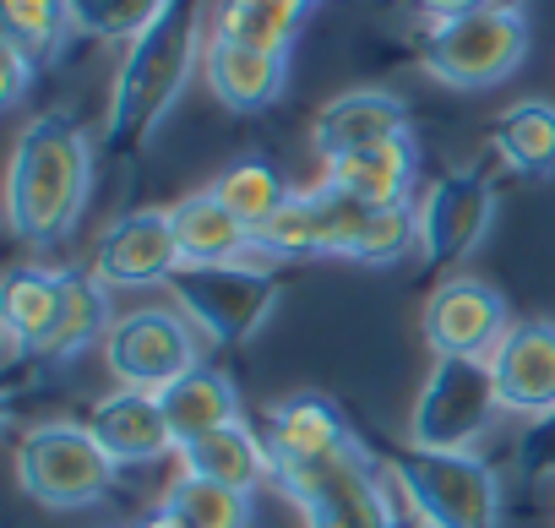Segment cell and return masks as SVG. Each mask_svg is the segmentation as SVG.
<instances>
[{
	"mask_svg": "<svg viewBox=\"0 0 555 528\" xmlns=\"http://www.w3.org/2000/svg\"><path fill=\"white\" fill-rule=\"evenodd\" d=\"M93 147L72 115H39L23 126L7 175V213L28 245H55L88 207Z\"/></svg>",
	"mask_w": 555,
	"mask_h": 528,
	"instance_id": "1",
	"label": "cell"
},
{
	"mask_svg": "<svg viewBox=\"0 0 555 528\" xmlns=\"http://www.w3.org/2000/svg\"><path fill=\"white\" fill-rule=\"evenodd\" d=\"M191 61H196V0H169L158 23L126 44V61L115 72L109 120H104V142L115 153H137L164 126V115L191 82Z\"/></svg>",
	"mask_w": 555,
	"mask_h": 528,
	"instance_id": "2",
	"label": "cell"
},
{
	"mask_svg": "<svg viewBox=\"0 0 555 528\" xmlns=\"http://www.w3.org/2000/svg\"><path fill=\"white\" fill-rule=\"evenodd\" d=\"M392 479H398L409 512L425 517L430 528H495V517H501V485H495L490 463L474 452L398 447Z\"/></svg>",
	"mask_w": 555,
	"mask_h": 528,
	"instance_id": "3",
	"label": "cell"
},
{
	"mask_svg": "<svg viewBox=\"0 0 555 528\" xmlns=\"http://www.w3.org/2000/svg\"><path fill=\"white\" fill-rule=\"evenodd\" d=\"M501 414V387L490 360L468 355H436L414 414H409V447L425 452H468Z\"/></svg>",
	"mask_w": 555,
	"mask_h": 528,
	"instance_id": "4",
	"label": "cell"
},
{
	"mask_svg": "<svg viewBox=\"0 0 555 528\" xmlns=\"http://www.w3.org/2000/svg\"><path fill=\"white\" fill-rule=\"evenodd\" d=\"M522 55H528L522 12H463L430 23L425 34V72L463 93L506 82L522 66Z\"/></svg>",
	"mask_w": 555,
	"mask_h": 528,
	"instance_id": "5",
	"label": "cell"
},
{
	"mask_svg": "<svg viewBox=\"0 0 555 528\" xmlns=\"http://www.w3.org/2000/svg\"><path fill=\"white\" fill-rule=\"evenodd\" d=\"M169 295L180 300V317L196 322L212 344H245L267 322L278 279L250 261H180Z\"/></svg>",
	"mask_w": 555,
	"mask_h": 528,
	"instance_id": "6",
	"label": "cell"
},
{
	"mask_svg": "<svg viewBox=\"0 0 555 528\" xmlns=\"http://www.w3.org/2000/svg\"><path fill=\"white\" fill-rule=\"evenodd\" d=\"M17 479L39 506L77 512L115 485V458L93 441L88 425H39L17 447Z\"/></svg>",
	"mask_w": 555,
	"mask_h": 528,
	"instance_id": "7",
	"label": "cell"
},
{
	"mask_svg": "<svg viewBox=\"0 0 555 528\" xmlns=\"http://www.w3.org/2000/svg\"><path fill=\"white\" fill-rule=\"evenodd\" d=\"M278 485L306 512V528H392L398 523V506H392L382 474L360 452L322 463V468L278 474Z\"/></svg>",
	"mask_w": 555,
	"mask_h": 528,
	"instance_id": "8",
	"label": "cell"
},
{
	"mask_svg": "<svg viewBox=\"0 0 555 528\" xmlns=\"http://www.w3.org/2000/svg\"><path fill=\"white\" fill-rule=\"evenodd\" d=\"M104 360H109V376L120 387H142V392H164L185 371L202 365L191 322L175 317V311H158V306L120 317L104 338Z\"/></svg>",
	"mask_w": 555,
	"mask_h": 528,
	"instance_id": "9",
	"label": "cell"
},
{
	"mask_svg": "<svg viewBox=\"0 0 555 528\" xmlns=\"http://www.w3.org/2000/svg\"><path fill=\"white\" fill-rule=\"evenodd\" d=\"M180 240H175V218L147 207V213H126L115 218L99 245H93V279L109 289H153L169 284L180 273Z\"/></svg>",
	"mask_w": 555,
	"mask_h": 528,
	"instance_id": "10",
	"label": "cell"
},
{
	"mask_svg": "<svg viewBox=\"0 0 555 528\" xmlns=\"http://www.w3.org/2000/svg\"><path fill=\"white\" fill-rule=\"evenodd\" d=\"M490 213H495V185L479 169L441 175L425 191V202H420V256L430 261V268H452V261H463L485 240Z\"/></svg>",
	"mask_w": 555,
	"mask_h": 528,
	"instance_id": "11",
	"label": "cell"
},
{
	"mask_svg": "<svg viewBox=\"0 0 555 528\" xmlns=\"http://www.w3.org/2000/svg\"><path fill=\"white\" fill-rule=\"evenodd\" d=\"M267 452H272V479H278V474L354 458L360 441H354L349 420L338 414V403H327L322 392H295L284 403H272V414H267Z\"/></svg>",
	"mask_w": 555,
	"mask_h": 528,
	"instance_id": "12",
	"label": "cell"
},
{
	"mask_svg": "<svg viewBox=\"0 0 555 528\" xmlns=\"http://www.w3.org/2000/svg\"><path fill=\"white\" fill-rule=\"evenodd\" d=\"M506 300L479 284V279H447L430 306H425V338L436 355H468V360H490V349L506 338Z\"/></svg>",
	"mask_w": 555,
	"mask_h": 528,
	"instance_id": "13",
	"label": "cell"
},
{
	"mask_svg": "<svg viewBox=\"0 0 555 528\" xmlns=\"http://www.w3.org/2000/svg\"><path fill=\"white\" fill-rule=\"evenodd\" d=\"M490 371L501 387V409L512 414H550L555 409V322H512L506 338L490 349Z\"/></svg>",
	"mask_w": 555,
	"mask_h": 528,
	"instance_id": "14",
	"label": "cell"
},
{
	"mask_svg": "<svg viewBox=\"0 0 555 528\" xmlns=\"http://www.w3.org/2000/svg\"><path fill=\"white\" fill-rule=\"evenodd\" d=\"M392 137H409V104L398 93H382V88L338 93L311 120V142H317L322 164L349 158V153H365V147L392 142Z\"/></svg>",
	"mask_w": 555,
	"mask_h": 528,
	"instance_id": "15",
	"label": "cell"
},
{
	"mask_svg": "<svg viewBox=\"0 0 555 528\" xmlns=\"http://www.w3.org/2000/svg\"><path fill=\"white\" fill-rule=\"evenodd\" d=\"M88 430H93V441L115 458V468L153 463V458H164V452L175 447L164 398H158V392H142V387H115L109 398H99V403L88 409Z\"/></svg>",
	"mask_w": 555,
	"mask_h": 528,
	"instance_id": "16",
	"label": "cell"
},
{
	"mask_svg": "<svg viewBox=\"0 0 555 528\" xmlns=\"http://www.w3.org/2000/svg\"><path fill=\"white\" fill-rule=\"evenodd\" d=\"M207 88L218 104L240 110V115H256L267 104L284 99V82H289V55L278 50H250V44H229V39H207Z\"/></svg>",
	"mask_w": 555,
	"mask_h": 528,
	"instance_id": "17",
	"label": "cell"
},
{
	"mask_svg": "<svg viewBox=\"0 0 555 528\" xmlns=\"http://www.w3.org/2000/svg\"><path fill=\"white\" fill-rule=\"evenodd\" d=\"M61 306H66V273H44V268H12L7 289H0V317H7V338L23 355H44L55 327H61Z\"/></svg>",
	"mask_w": 555,
	"mask_h": 528,
	"instance_id": "18",
	"label": "cell"
},
{
	"mask_svg": "<svg viewBox=\"0 0 555 528\" xmlns=\"http://www.w3.org/2000/svg\"><path fill=\"white\" fill-rule=\"evenodd\" d=\"M414 169H420V147L414 137H392V142H376L365 153H349V158H333L327 164V180L371 207H398L409 202V185H414Z\"/></svg>",
	"mask_w": 555,
	"mask_h": 528,
	"instance_id": "19",
	"label": "cell"
},
{
	"mask_svg": "<svg viewBox=\"0 0 555 528\" xmlns=\"http://www.w3.org/2000/svg\"><path fill=\"white\" fill-rule=\"evenodd\" d=\"M180 463H185V474L212 479V485H229V490H245V495L261 479H272V452H267V441L245 420H234L223 430H207L202 441L180 447Z\"/></svg>",
	"mask_w": 555,
	"mask_h": 528,
	"instance_id": "20",
	"label": "cell"
},
{
	"mask_svg": "<svg viewBox=\"0 0 555 528\" xmlns=\"http://www.w3.org/2000/svg\"><path fill=\"white\" fill-rule=\"evenodd\" d=\"M169 218H175V240H180L185 261H234L245 250H261L256 229L240 213H229L218 202V191H196V196L175 202Z\"/></svg>",
	"mask_w": 555,
	"mask_h": 528,
	"instance_id": "21",
	"label": "cell"
},
{
	"mask_svg": "<svg viewBox=\"0 0 555 528\" xmlns=\"http://www.w3.org/2000/svg\"><path fill=\"white\" fill-rule=\"evenodd\" d=\"M164 398V414H169V430H175V447H191L202 441L207 430H223L240 420V398H234V382L212 365H196L185 371L175 387L158 392Z\"/></svg>",
	"mask_w": 555,
	"mask_h": 528,
	"instance_id": "22",
	"label": "cell"
},
{
	"mask_svg": "<svg viewBox=\"0 0 555 528\" xmlns=\"http://www.w3.org/2000/svg\"><path fill=\"white\" fill-rule=\"evenodd\" d=\"M490 147L517 175H555V104L522 99V104L501 110L490 126Z\"/></svg>",
	"mask_w": 555,
	"mask_h": 528,
	"instance_id": "23",
	"label": "cell"
},
{
	"mask_svg": "<svg viewBox=\"0 0 555 528\" xmlns=\"http://www.w3.org/2000/svg\"><path fill=\"white\" fill-rule=\"evenodd\" d=\"M300 17H306V0H218V12H212V39L289 55Z\"/></svg>",
	"mask_w": 555,
	"mask_h": 528,
	"instance_id": "24",
	"label": "cell"
},
{
	"mask_svg": "<svg viewBox=\"0 0 555 528\" xmlns=\"http://www.w3.org/2000/svg\"><path fill=\"white\" fill-rule=\"evenodd\" d=\"M158 512L175 528H250V495L212 485V479H196V474H180Z\"/></svg>",
	"mask_w": 555,
	"mask_h": 528,
	"instance_id": "25",
	"label": "cell"
},
{
	"mask_svg": "<svg viewBox=\"0 0 555 528\" xmlns=\"http://www.w3.org/2000/svg\"><path fill=\"white\" fill-rule=\"evenodd\" d=\"M109 284L88 279V273H66V306H61V327L44 349V360H72L88 344L109 338Z\"/></svg>",
	"mask_w": 555,
	"mask_h": 528,
	"instance_id": "26",
	"label": "cell"
},
{
	"mask_svg": "<svg viewBox=\"0 0 555 528\" xmlns=\"http://www.w3.org/2000/svg\"><path fill=\"white\" fill-rule=\"evenodd\" d=\"M212 191H218V202H223L229 213H240L250 229H261L278 207H284V202L295 196V191L284 185V175H278L267 158H240L234 169H223V175H218V185H212Z\"/></svg>",
	"mask_w": 555,
	"mask_h": 528,
	"instance_id": "27",
	"label": "cell"
},
{
	"mask_svg": "<svg viewBox=\"0 0 555 528\" xmlns=\"http://www.w3.org/2000/svg\"><path fill=\"white\" fill-rule=\"evenodd\" d=\"M0 28H7V39L17 50H28L34 61H50L77 23H72L66 0H0Z\"/></svg>",
	"mask_w": 555,
	"mask_h": 528,
	"instance_id": "28",
	"label": "cell"
},
{
	"mask_svg": "<svg viewBox=\"0 0 555 528\" xmlns=\"http://www.w3.org/2000/svg\"><path fill=\"white\" fill-rule=\"evenodd\" d=\"M72 7V23L88 34V39H137L142 28L158 23V12L169 0H66Z\"/></svg>",
	"mask_w": 555,
	"mask_h": 528,
	"instance_id": "29",
	"label": "cell"
},
{
	"mask_svg": "<svg viewBox=\"0 0 555 528\" xmlns=\"http://www.w3.org/2000/svg\"><path fill=\"white\" fill-rule=\"evenodd\" d=\"M409 245H420V207H409V202L376 207L371 223H365V240H360L354 261H365V268H387V261H398Z\"/></svg>",
	"mask_w": 555,
	"mask_h": 528,
	"instance_id": "30",
	"label": "cell"
},
{
	"mask_svg": "<svg viewBox=\"0 0 555 528\" xmlns=\"http://www.w3.org/2000/svg\"><path fill=\"white\" fill-rule=\"evenodd\" d=\"M517 463H522V474H533V479L555 474V409L539 414V420L522 430V441H517Z\"/></svg>",
	"mask_w": 555,
	"mask_h": 528,
	"instance_id": "31",
	"label": "cell"
},
{
	"mask_svg": "<svg viewBox=\"0 0 555 528\" xmlns=\"http://www.w3.org/2000/svg\"><path fill=\"white\" fill-rule=\"evenodd\" d=\"M28 77H34V55L7 39V44H0V82H7V88H0V104H17L28 93Z\"/></svg>",
	"mask_w": 555,
	"mask_h": 528,
	"instance_id": "32",
	"label": "cell"
},
{
	"mask_svg": "<svg viewBox=\"0 0 555 528\" xmlns=\"http://www.w3.org/2000/svg\"><path fill=\"white\" fill-rule=\"evenodd\" d=\"M420 7L441 23V17H463V12H522V0H420Z\"/></svg>",
	"mask_w": 555,
	"mask_h": 528,
	"instance_id": "33",
	"label": "cell"
},
{
	"mask_svg": "<svg viewBox=\"0 0 555 528\" xmlns=\"http://www.w3.org/2000/svg\"><path fill=\"white\" fill-rule=\"evenodd\" d=\"M392 528H430V523H425V517H414L409 506H398V523H392Z\"/></svg>",
	"mask_w": 555,
	"mask_h": 528,
	"instance_id": "34",
	"label": "cell"
},
{
	"mask_svg": "<svg viewBox=\"0 0 555 528\" xmlns=\"http://www.w3.org/2000/svg\"><path fill=\"white\" fill-rule=\"evenodd\" d=\"M137 528H175V523H169V517L158 512V517H147V523H137Z\"/></svg>",
	"mask_w": 555,
	"mask_h": 528,
	"instance_id": "35",
	"label": "cell"
},
{
	"mask_svg": "<svg viewBox=\"0 0 555 528\" xmlns=\"http://www.w3.org/2000/svg\"><path fill=\"white\" fill-rule=\"evenodd\" d=\"M306 7H311V0H306Z\"/></svg>",
	"mask_w": 555,
	"mask_h": 528,
	"instance_id": "36",
	"label": "cell"
}]
</instances>
